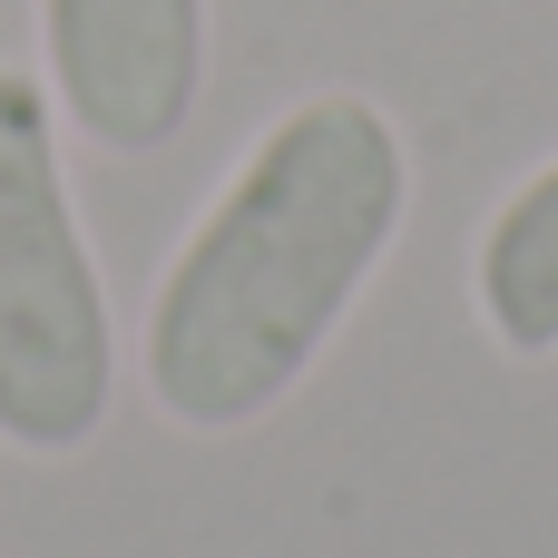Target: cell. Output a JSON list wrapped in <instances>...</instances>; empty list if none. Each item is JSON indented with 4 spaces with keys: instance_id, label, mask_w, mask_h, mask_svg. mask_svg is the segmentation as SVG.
Here are the masks:
<instances>
[{
    "instance_id": "cell-4",
    "label": "cell",
    "mask_w": 558,
    "mask_h": 558,
    "mask_svg": "<svg viewBox=\"0 0 558 558\" xmlns=\"http://www.w3.org/2000/svg\"><path fill=\"white\" fill-rule=\"evenodd\" d=\"M471 314L510 363H558V157H539L471 235Z\"/></svg>"
},
{
    "instance_id": "cell-1",
    "label": "cell",
    "mask_w": 558,
    "mask_h": 558,
    "mask_svg": "<svg viewBox=\"0 0 558 558\" xmlns=\"http://www.w3.org/2000/svg\"><path fill=\"white\" fill-rule=\"evenodd\" d=\"M412 216V137L363 88L275 108L147 284L137 383L167 432L235 441L304 392Z\"/></svg>"
},
{
    "instance_id": "cell-3",
    "label": "cell",
    "mask_w": 558,
    "mask_h": 558,
    "mask_svg": "<svg viewBox=\"0 0 558 558\" xmlns=\"http://www.w3.org/2000/svg\"><path fill=\"white\" fill-rule=\"evenodd\" d=\"M206 0H39V78L98 157H157L206 98Z\"/></svg>"
},
{
    "instance_id": "cell-2",
    "label": "cell",
    "mask_w": 558,
    "mask_h": 558,
    "mask_svg": "<svg viewBox=\"0 0 558 558\" xmlns=\"http://www.w3.org/2000/svg\"><path fill=\"white\" fill-rule=\"evenodd\" d=\"M118 412V304L69 186L59 98L0 59V451L78 461Z\"/></svg>"
}]
</instances>
